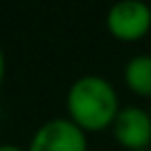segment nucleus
<instances>
[{
	"label": "nucleus",
	"instance_id": "obj_1",
	"mask_svg": "<svg viewBox=\"0 0 151 151\" xmlns=\"http://www.w3.org/2000/svg\"><path fill=\"white\" fill-rule=\"evenodd\" d=\"M120 109L118 92L104 76H80L66 92V118L85 132L111 130Z\"/></svg>",
	"mask_w": 151,
	"mask_h": 151
},
{
	"label": "nucleus",
	"instance_id": "obj_2",
	"mask_svg": "<svg viewBox=\"0 0 151 151\" xmlns=\"http://www.w3.org/2000/svg\"><path fill=\"white\" fill-rule=\"evenodd\" d=\"M106 31L120 42H137L151 31V5L146 0H118L106 12Z\"/></svg>",
	"mask_w": 151,
	"mask_h": 151
},
{
	"label": "nucleus",
	"instance_id": "obj_3",
	"mask_svg": "<svg viewBox=\"0 0 151 151\" xmlns=\"http://www.w3.org/2000/svg\"><path fill=\"white\" fill-rule=\"evenodd\" d=\"M26 151H87V132L66 116L52 118L33 132Z\"/></svg>",
	"mask_w": 151,
	"mask_h": 151
},
{
	"label": "nucleus",
	"instance_id": "obj_4",
	"mask_svg": "<svg viewBox=\"0 0 151 151\" xmlns=\"http://www.w3.org/2000/svg\"><path fill=\"white\" fill-rule=\"evenodd\" d=\"M111 132L125 151L151 149V111L142 106H123L111 125Z\"/></svg>",
	"mask_w": 151,
	"mask_h": 151
},
{
	"label": "nucleus",
	"instance_id": "obj_5",
	"mask_svg": "<svg viewBox=\"0 0 151 151\" xmlns=\"http://www.w3.org/2000/svg\"><path fill=\"white\" fill-rule=\"evenodd\" d=\"M123 80L132 94L151 101V54L132 57L123 68Z\"/></svg>",
	"mask_w": 151,
	"mask_h": 151
},
{
	"label": "nucleus",
	"instance_id": "obj_6",
	"mask_svg": "<svg viewBox=\"0 0 151 151\" xmlns=\"http://www.w3.org/2000/svg\"><path fill=\"white\" fill-rule=\"evenodd\" d=\"M2 80H5V50L0 45V85H2Z\"/></svg>",
	"mask_w": 151,
	"mask_h": 151
},
{
	"label": "nucleus",
	"instance_id": "obj_7",
	"mask_svg": "<svg viewBox=\"0 0 151 151\" xmlns=\"http://www.w3.org/2000/svg\"><path fill=\"white\" fill-rule=\"evenodd\" d=\"M0 151H26V146H17V144H0Z\"/></svg>",
	"mask_w": 151,
	"mask_h": 151
},
{
	"label": "nucleus",
	"instance_id": "obj_8",
	"mask_svg": "<svg viewBox=\"0 0 151 151\" xmlns=\"http://www.w3.org/2000/svg\"><path fill=\"white\" fill-rule=\"evenodd\" d=\"M142 151H151V149H142Z\"/></svg>",
	"mask_w": 151,
	"mask_h": 151
},
{
	"label": "nucleus",
	"instance_id": "obj_9",
	"mask_svg": "<svg viewBox=\"0 0 151 151\" xmlns=\"http://www.w3.org/2000/svg\"><path fill=\"white\" fill-rule=\"evenodd\" d=\"M149 111H151V109H149Z\"/></svg>",
	"mask_w": 151,
	"mask_h": 151
}]
</instances>
